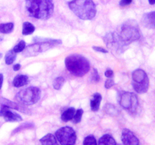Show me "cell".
Segmentation results:
<instances>
[{
    "instance_id": "ac0fdd59",
    "label": "cell",
    "mask_w": 155,
    "mask_h": 145,
    "mask_svg": "<svg viewBox=\"0 0 155 145\" xmlns=\"http://www.w3.org/2000/svg\"><path fill=\"white\" fill-rule=\"evenodd\" d=\"M35 27L30 22H24L22 27V34L24 36L30 35L35 31Z\"/></svg>"
},
{
    "instance_id": "7c38bea8",
    "label": "cell",
    "mask_w": 155,
    "mask_h": 145,
    "mask_svg": "<svg viewBox=\"0 0 155 145\" xmlns=\"http://www.w3.org/2000/svg\"><path fill=\"white\" fill-rule=\"evenodd\" d=\"M142 24L148 29H155V11L145 14L142 18Z\"/></svg>"
},
{
    "instance_id": "484cf974",
    "label": "cell",
    "mask_w": 155,
    "mask_h": 145,
    "mask_svg": "<svg viewBox=\"0 0 155 145\" xmlns=\"http://www.w3.org/2000/svg\"><path fill=\"white\" fill-rule=\"evenodd\" d=\"M83 145H97L96 139L93 135L87 136L83 140Z\"/></svg>"
},
{
    "instance_id": "4316f807",
    "label": "cell",
    "mask_w": 155,
    "mask_h": 145,
    "mask_svg": "<svg viewBox=\"0 0 155 145\" xmlns=\"http://www.w3.org/2000/svg\"><path fill=\"white\" fill-rule=\"evenodd\" d=\"M90 79L91 81L93 82H98L100 80V76L99 74H98V70H97V69H95V68H94V69H92Z\"/></svg>"
},
{
    "instance_id": "2e32d148",
    "label": "cell",
    "mask_w": 155,
    "mask_h": 145,
    "mask_svg": "<svg viewBox=\"0 0 155 145\" xmlns=\"http://www.w3.org/2000/svg\"><path fill=\"white\" fill-rule=\"evenodd\" d=\"M98 145H117L116 140L110 134H104L98 140Z\"/></svg>"
},
{
    "instance_id": "44dd1931",
    "label": "cell",
    "mask_w": 155,
    "mask_h": 145,
    "mask_svg": "<svg viewBox=\"0 0 155 145\" xmlns=\"http://www.w3.org/2000/svg\"><path fill=\"white\" fill-rule=\"evenodd\" d=\"M104 112H105L107 114L110 115V116H116V115L118 114V110L117 109V107L110 104H106V106L104 107Z\"/></svg>"
},
{
    "instance_id": "f1b7e54d",
    "label": "cell",
    "mask_w": 155,
    "mask_h": 145,
    "mask_svg": "<svg viewBox=\"0 0 155 145\" xmlns=\"http://www.w3.org/2000/svg\"><path fill=\"white\" fill-rule=\"evenodd\" d=\"M92 48H93V50H95V51H98V52L104 53V54H106V53L108 52V51H107V50H106L105 48H101V47L93 46L92 47Z\"/></svg>"
},
{
    "instance_id": "52a82bcc",
    "label": "cell",
    "mask_w": 155,
    "mask_h": 145,
    "mask_svg": "<svg viewBox=\"0 0 155 145\" xmlns=\"http://www.w3.org/2000/svg\"><path fill=\"white\" fill-rule=\"evenodd\" d=\"M119 103L122 108L131 114H135L139 110V99L137 95L133 92H121L119 95Z\"/></svg>"
},
{
    "instance_id": "836d02e7",
    "label": "cell",
    "mask_w": 155,
    "mask_h": 145,
    "mask_svg": "<svg viewBox=\"0 0 155 145\" xmlns=\"http://www.w3.org/2000/svg\"><path fill=\"white\" fill-rule=\"evenodd\" d=\"M150 5H155V0H148Z\"/></svg>"
},
{
    "instance_id": "9c48e42d",
    "label": "cell",
    "mask_w": 155,
    "mask_h": 145,
    "mask_svg": "<svg viewBox=\"0 0 155 145\" xmlns=\"http://www.w3.org/2000/svg\"><path fill=\"white\" fill-rule=\"evenodd\" d=\"M0 116H2L6 122H20L23 119L19 114L12 112L10 108L5 105H2L0 109Z\"/></svg>"
},
{
    "instance_id": "5bb4252c",
    "label": "cell",
    "mask_w": 155,
    "mask_h": 145,
    "mask_svg": "<svg viewBox=\"0 0 155 145\" xmlns=\"http://www.w3.org/2000/svg\"><path fill=\"white\" fill-rule=\"evenodd\" d=\"M29 78L26 75H18L13 80V85L16 88L23 87L28 84Z\"/></svg>"
},
{
    "instance_id": "7a4b0ae2",
    "label": "cell",
    "mask_w": 155,
    "mask_h": 145,
    "mask_svg": "<svg viewBox=\"0 0 155 145\" xmlns=\"http://www.w3.org/2000/svg\"><path fill=\"white\" fill-rule=\"evenodd\" d=\"M114 34L123 47L139 40L141 37L139 25L133 20H129L124 22L119 27L118 30L115 32Z\"/></svg>"
},
{
    "instance_id": "f546056e",
    "label": "cell",
    "mask_w": 155,
    "mask_h": 145,
    "mask_svg": "<svg viewBox=\"0 0 155 145\" xmlns=\"http://www.w3.org/2000/svg\"><path fill=\"white\" fill-rule=\"evenodd\" d=\"M132 2H133V0H120V5L121 7H126V6L131 4Z\"/></svg>"
},
{
    "instance_id": "cb8c5ba5",
    "label": "cell",
    "mask_w": 155,
    "mask_h": 145,
    "mask_svg": "<svg viewBox=\"0 0 155 145\" xmlns=\"http://www.w3.org/2000/svg\"><path fill=\"white\" fill-rule=\"evenodd\" d=\"M83 110L82 109H78L77 110H76L75 114H74V118H73V122L74 124H77L79 122H80L81 121L82 117H83Z\"/></svg>"
},
{
    "instance_id": "3957f363",
    "label": "cell",
    "mask_w": 155,
    "mask_h": 145,
    "mask_svg": "<svg viewBox=\"0 0 155 145\" xmlns=\"http://www.w3.org/2000/svg\"><path fill=\"white\" fill-rule=\"evenodd\" d=\"M67 69L72 75L82 77L86 75L90 69V63L87 58L80 54H72L65 58Z\"/></svg>"
},
{
    "instance_id": "e0dca14e",
    "label": "cell",
    "mask_w": 155,
    "mask_h": 145,
    "mask_svg": "<svg viewBox=\"0 0 155 145\" xmlns=\"http://www.w3.org/2000/svg\"><path fill=\"white\" fill-rule=\"evenodd\" d=\"M76 110L74 107H70L68 110H65L61 115V120L63 122H68V121L72 120L75 114Z\"/></svg>"
},
{
    "instance_id": "6da1fadb",
    "label": "cell",
    "mask_w": 155,
    "mask_h": 145,
    "mask_svg": "<svg viewBox=\"0 0 155 145\" xmlns=\"http://www.w3.org/2000/svg\"><path fill=\"white\" fill-rule=\"evenodd\" d=\"M29 15L39 20H48L54 12L52 0H26Z\"/></svg>"
},
{
    "instance_id": "d590c367",
    "label": "cell",
    "mask_w": 155,
    "mask_h": 145,
    "mask_svg": "<svg viewBox=\"0 0 155 145\" xmlns=\"http://www.w3.org/2000/svg\"><path fill=\"white\" fill-rule=\"evenodd\" d=\"M118 145H122V144H118Z\"/></svg>"
},
{
    "instance_id": "ba28073f",
    "label": "cell",
    "mask_w": 155,
    "mask_h": 145,
    "mask_svg": "<svg viewBox=\"0 0 155 145\" xmlns=\"http://www.w3.org/2000/svg\"><path fill=\"white\" fill-rule=\"evenodd\" d=\"M55 137L61 145H74L77 141L76 131L69 126L59 128L56 131Z\"/></svg>"
},
{
    "instance_id": "8fae6325",
    "label": "cell",
    "mask_w": 155,
    "mask_h": 145,
    "mask_svg": "<svg viewBox=\"0 0 155 145\" xmlns=\"http://www.w3.org/2000/svg\"><path fill=\"white\" fill-rule=\"evenodd\" d=\"M0 103L2 104V105L7 106L10 109L19 110V111L22 112L24 113H30V110H28V109L25 107V105H23V104H20L18 102L15 103L12 102V101H10L9 100L5 99V98H1L0 99Z\"/></svg>"
},
{
    "instance_id": "83f0119b",
    "label": "cell",
    "mask_w": 155,
    "mask_h": 145,
    "mask_svg": "<svg viewBox=\"0 0 155 145\" xmlns=\"http://www.w3.org/2000/svg\"><path fill=\"white\" fill-rule=\"evenodd\" d=\"M114 84L115 82L114 81L113 79L108 78L107 80H106L105 83H104V87H105V89H109L111 87H113V86L114 85Z\"/></svg>"
},
{
    "instance_id": "ffe728a7",
    "label": "cell",
    "mask_w": 155,
    "mask_h": 145,
    "mask_svg": "<svg viewBox=\"0 0 155 145\" xmlns=\"http://www.w3.org/2000/svg\"><path fill=\"white\" fill-rule=\"evenodd\" d=\"M16 54L17 53H15L13 50H10L6 53L5 57V61L6 64L11 65L14 63L17 57Z\"/></svg>"
},
{
    "instance_id": "603a6c76",
    "label": "cell",
    "mask_w": 155,
    "mask_h": 145,
    "mask_svg": "<svg viewBox=\"0 0 155 145\" xmlns=\"http://www.w3.org/2000/svg\"><path fill=\"white\" fill-rule=\"evenodd\" d=\"M64 82L65 80L64 77H57V78L54 80V82H53V87H54V89H55V90H59V89H61L62 88Z\"/></svg>"
},
{
    "instance_id": "4dcf8cb0",
    "label": "cell",
    "mask_w": 155,
    "mask_h": 145,
    "mask_svg": "<svg viewBox=\"0 0 155 145\" xmlns=\"http://www.w3.org/2000/svg\"><path fill=\"white\" fill-rule=\"evenodd\" d=\"M104 75L107 78H112V76H114V71L111 70V69H107L104 72Z\"/></svg>"
},
{
    "instance_id": "1f68e13d",
    "label": "cell",
    "mask_w": 155,
    "mask_h": 145,
    "mask_svg": "<svg viewBox=\"0 0 155 145\" xmlns=\"http://www.w3.org/2000/svg\"><path fill=\"white\" fill-rule=\"evenodd\" d=\"M21 64H19V63H17V64L14 65L13 69H14V70H15V71H18L20 69H21Z\"/></svg>"
},
{
    "instance_id": "d6a6232c",
    "label": "cell",
    "mask_w": 155,
    "mask_h": 145,
    "mask_svg": "<svg viewBox=\"0 0 155 145\" xmlns=\"http://www.w3.org/2000/svg\"><path fill=\"white\" fill-rule=\"evenodd\" d=\"M3 80H4V77H3V75L2 73H0V89H2V86Z\"/></svg>"
},
{
    "instance_id": "30bf717a",
    "label": "cell",
    "mask_w": 155,
    "mask_h": 145,
    "mask_svg": "<svg viewBox=\"0 0 155 145\" xmlns=\"http://www.w3.org/2000/svg\"><path fill=\"white\" fill-rule=\"evenodd\" d=\"M121 139L124 145H140L139 140L130 129L124 128L122 131Z\"/></svg>"
},
{
    "instance_id": "277c9868",
    "label": "cell",
    "mask_w": 155,
    "mask_h": 145,
    "mask_svg": "<svg viewBox=\"0 0 155 145\" xmlns=\"http://www.w3.org/2000/svg\"><path fill=\"white\" fill-rule=\"evenodd\" d=\"M68 5L70 9L82 20H92L96 15V5L92 0H71Z\"/></svg>"
},
{
    "instance_id": "8992f818",
    "label": "cell",
    "mask_w": 155,
    "mask_h": 145,
    "mask_svg": "<svg viewBox=\"0 0 155 145\" xmlns=\"http://www.w3.org/2000/svg\"><path fill=\"white\" fill-rule=\"evenodd\" d=\"M132 85L137 93L144 94L148 91L150 81L148 74L144 69H137L132 74Z\"/></svg>"
},
{
    "instance_id": "7402d4cb",
    "label": "cell",
    "mask_w": 155,
    "mask_h": 145,
    "mask_svg": "<svg viewBox=\"0 0 155 145\" xmlns=\"http://www.w3.org/2000/svg\"><path fill=\"white\" fill-rule=\"evenodd\" d=\"M34 127V125L33 123H30V122H25V123L22 124L20 126H18L16 129H15L12 132V134H15L16 133L20 132V131H23V130L28 129V128H33Z\"/></svg>"
},
{
    "instance_id": "4fadbf2b",
    "label": "cell",
    "mask_w": 155,
    "mask_h": 145,
    "mask_svg": "<svg viewBox=\"0 0 155 145\" xmlns=\"http://www.w3.org/2000/svg\"><path fill=\"white\" fill-rule=\"evenodd\" d=\"M102 100V96L99 93H95L92 95V98H91L90 106L92 111H98L100 108V104Z\"/></svg>"
},
{
    "instance_id": "d4e9b609",
    "label": "cell",
    "mask_w": 155,
    "mask_h": 145,
    "mask_svg": "<svg viewBox=\"0 0 155 145\" xmlns=\"http://www.w3.org/2000/svg\"><path fill=\"white\" fill-rule=\"evenodd\" d=\"M26 48V42H24V40H21L15 45V47L13 48V51H15V53H19V52H22Z\"/></svg>"
},
{
    "instance_id": "9a60e30c",
    "label": "cell",
    "mask_w": 155,
    "mask_h": 145,
    "mask_svg": "<svg viewBox=\"0 0 155 145\" xmlns=\"http://www.w3.org/2000/svg\"><path fill=\"white\" fill-rule=\"evenodd\" d=\"M42 145H59L57 138L52 134H48L40 139Z\"/></svg>"
},
{
    "instance_id": "5b68a950",
    "label": "cell",
    "mask_w": 155,
    "mask_h": 145,
    "mask_svg": "<svg viewBox=\"0 0 155 145\" xmlns=\"http://www.w3.org/2000/svg\"><path fill=\"white\" fill-rule=\"evenodd\" d=\"M40 97V89L35 86H30L20 91L15 96V100L23 105L30 106L37 103Z\"/></svg>"
},
{
    "instance_id": "d6986e66",
    "label": "cell",
    "mask_w": 155,
    "mask_h": 145,
    "mask_svg": "<svg viewBox=\"0 0 155 145\" xmlns=\"http://www.w3.org/2000/svg\"><path fill=\"white\" fill-rule=\"evenodd\" d=\"M14 24L13 23H5L0 24V33L8 34L13 31Z\"/></svg>"
},
{
    "instance_id": "e575fe53",
    "label": "cell",
    "mask_w": 155,
    "mask_h": 145,
    "mask_svg": "<svg viewBox=\"0 0 155 145\" xmlns=\"http://www.w3.org/2000/svg\"><path fill=\"white\" fill-rule=\"evenodd\" d=\"M2 54H1V53H0V59H1V58H2Z\"/></svg>"
}]
</instances>
